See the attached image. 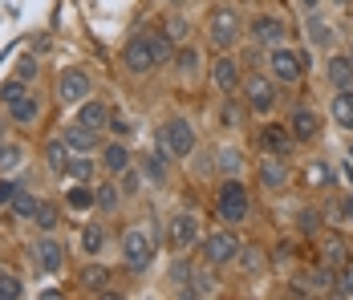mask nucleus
<instances>
[{
    "label": "nucleus",
    "instance_id": "6e6552de",
    "mask_svg": "<svg viewBox=\"0 0 353 300\" xmlns=\"http://www.w3.org/2000/svg\"><path fill=\"white\" fill-rule=\"evenodd\" d=\"M122 66H126V73H134V77H142V73H150V69H154L150 33H134L130 41H126V49H122Z\"/></svg>",
    "mask_w": 353,
    "mask_h": 300
},
{
    "label": "nucleus",
    "instance_id": "7c9ffc66",
    "mask_svg": "<svg viewBox=\"0 0 353 300\" xmlns=\"http://www.w3.org/2000/svg\"><path fill=\"white\" fill-rule=\"evenodd\" d=\"M345 256H350V248H345V239H341V235H329V239L321 243V264L337 268V264H345Z\"/></svg>",
    "mask_w": 353,
    "mask_h": 300
},
{
    "label": "nucleus",
    "instance_id": "5701e85b",
    "mask_svg": "<svg viewBox=\"0 0 353 300\" xmlns=\"http://www.w3.org/2000/svg\"><path fill=\"white\" fill-rule=\"evenodd\" d=\"M305 37H309V45L313 49H333V29H329V21L321 17L317 8L309 12V21H305Z\"/></svg>",
    "mask_w": 353,
    "mask_h": 300
},
{
    "label": "nucleus",
    "instance_id": "a878e982",
    "mask_svg": "<svg viewBox=\"0 0 353 300\" xmlns=\"http://www.w3.org/2000/svg\"><path fill=\"white\" fill-rule=\"evenodd\" d=\"M122 199H126V195H122V187H118V183H94V207H98V211H118V207H122Z\"/></svg>",
    "mask_w": 353,
    "mask_h": 300
},
{
    "label": "nucleus",
    "instance_id": "c85d7f7f",
    "mask_svg": "<svg viewBox=\"0 0 353 300\" xmlns=\"http://www.w3.org/2000/svg\"><path fill=\"white\" fill-rule=\"evenodd\" d=\"M77 284H81L85 292H94V297H102V292H106V284H110V268H102V264L85 268V272L77 276Z\"/></svg>",
    "mask_w": 353,
    "mask_h": 300
},
{
    "label": "nucleus",
    "instance_id": "aec40b11",
    "mask_svg": "<svg viewBox=\"0 0 353 300\" xmlns=\"http://www.w3.org/2000/svg\"><path fill=\"white\" fill-rule=\"evenodd\" d=\"M325 77L333 90H353V53H333L325 66Z\"/></svg>",
    "mask_w": 353,
    "mask_h": 300
},
{
    "label": "nucleus",
    "instance_id": "6ab92c4d",
    "mask_svg": "<svg viewBox=\"0 0 353 300\" xmlns=\"http://www.w3.org/2000/svg\"><path fill=\"white\" fill-rule=\"evenodd\" d=\"M61 138H65V146H70L73 154H94V150H98V130H90V126H81L77 118H73L70 126L61 130Z\"/></svg>",
    "mask_w": 353,
    "mask_h": 300
},
{
    "label": "nucleus",
    "instance_id": "39448f33",
    "mask_svg": "<svg viewBox=\"0 0 353 300\" xmlns=\"http://www.w3.org/2000/svg\"><path fill=\"white\" fill-rule=\"evenodd\" d=\"M240 33H244V25H240V17L232 8H215L212 17H208V41H212L219 53H228L240 41Z\"/></svg>",
    "mask_w": 353,
    "mask_h": 300
},
{
    "label": "nucleus",
    "instance_id": "cd10ccee",
    "mask_svg": "<svg viewBox=\"0 0 353 300\" xmlns=\"http://www.w3.org/2000/svg\"><path fill=\"white\" fill-rule=\"evenodd\" d=\"M37 207H41V199H37L29 187H21L17 195H12V203H8V211H12V219H29L33 223L37 219Z\"/></svg>",
    "mask_w": 353,
    "mask_h": 300
},
{
    "label": "nucleus",
    "instance_id": "79ce46f5",
    "mask_svg": "<svg viewBox=\"0 0 353 300\" xmlns=\"http://www.w3.org/2000/svg\"><path fill=\"white\" fill-rule=\"evenodd\" d=\"M118 187H122V195H126V199H134V195H142V170H139V167L122 170V183H118Z\"/></svg>",
    "mask_w": 353,
    "mask_h": 300
},
{
    "label": "nucleus",
    "instance_id": "8fccbe9b",
    "mask_svg": "<svg viewBox=\"0 0 353 300\" xmlns=\"http://www.w3.org/2000/svg\"><path fill=\"white\" fill-rule=\"evenodd\" d=\"M37 73H41V61H37V57H25V61L17 66V77H21V81H33Z\"/></svg>",
    "mask_w": 353,
    "mask_h": 300
},
{
    "label": "nucleus",
    "instance_id": "4be33fe9",
    "mask_svg": "<svg viewBox=\"0 0 353 300\" xmlns=\"http://www.w3.org/2000/svg\"><path fill=\"white\" fill-rule=\"evenodd\" d=\"M77 122L102 134L110 126V106H106V101H98V98H85V101H81V110H77Z\"/></svg>",
    "mask_w": 353,
    "mask_h": 300
},
{
    "label": "nucleus",
    "instance_id": "58836bf2",
    "mask_svg": "<svg viewBox=\"0 0 353 300\" xmlns=\"http://www.w3.org/2000/svg\"><path fill=\"white\" fill-rule=\"evenodd\" d=\"M191 276H195V264H191V260H187V256L179 252V260L171 264V284H175L179 292H183V288L191 284Z\"/></svg>",
    "mask_w": 353,
    "mask_h": 300
},
{
    "label": "nucleus",
    "instance_id": "864d4df0",
    "mask_svg": "<svg viewBox=\"0 0 353 300\" xmlns=\"http://www.w3.org/2000/svg\"><path fill=\"white\" fill-rule=\"evenodd\" d=\"M333 215H341V223H353V195H345V199L333 207Z\"/></svg>",
    "mask_w": 353,
    "mask_h": 300
},
{
    "label": "nucleus",
    "instance_id": "0eeeda50",
    "mask_svg": "<svg viewBox=\"0 0 353 300\" xmlns=\"http://www.w3.org/2000/svg\"><path fill=\"white\" fill-rule=\"evenodd\" d=\"M240 248H244V243L236 239V232H212L208 239H203V264H212V268L236 264Z\"/></svg>",
    "mask_w": 353,
    "mask_h": 300
},
{
    "label": "nucleus",
    "instance_id": "393cba45",
    "mask_svg": "<svg viewBox=\"0 0 353 300\" xmlns=\"http://www.w3.org/2000/svg\"><path fill=\"white\" fill-rule=\"evenodd\" d=\"M70 163H73V150L65 146V138H53L45 146V167L53 170V174H70Z\"/></svg>",
    "mask_w": 353,
    "mask_h": 300
},
{
    "label": "nucleus",
    "instance_id": "a18cd8bd",
    "mask_svg": "<svg viewBox=\"0 0 353 300\" xmlns=\"http://www.w3.org/2000/svg\"><path fill=\"white\" fill-rule=\"evenodd\" d=\"M90 174H94V163H90V154H77V159L70 163V179H77V183H85Z\"/></svg>",
    "mask_w": 353,
    "mask_h": 300
},
{
    "label": "nucleus",
    "instance_id": "412c9836",
    "mask_svg": "<svg viewBox=\"0 0 353 300\" xmlns=\"http://www.w3.org/2000/svg\"><path fill=\"white\" fill-rule=\"evenodd\" d=\"M102 167L110 170V174H122V170L134 167V154H130V146L118 138V142H106L102 146Z\"/></svg>",
    "mask_w": 353,
    "mask_h": 300
},
{
    "label": "nucleus",
    "instance_id": "c9c22d12",
    "mask_svg": "<svg viewBox=\"0 0 353 300\" xmlns=\"http://www.w3.org/2000/svg\"><path fill=\"white\" fill-rule=\"evenodd\" d=\"M167 163H171V159L154 150V154H150V159L142 163V174H146V179H150L154 187H163V183H167Z\"/></svg>",
    "mask_w": 353,
    "mask_h": 300
},
{
    "label": "nucleus",
    "instance_id": "ea45409f",
    "mask_svg": "<svg viewBox=\"0 0 353 300\" xmlns=\"http://www.w3.org/2000/svg\"><path fill=\"white\" fill-rule=\"evenodd\" d=\"M25 297V284L17 272H0V300H21Z\"/></svg>",
    "mask_w": 353,
    "mask_h": 300
},
{
    "label": "nucleus",
    "instance_id": "e433bc0d",
    "mask_svg": "<svg viewBox=\"0 0 353 300\" xmlns=\"http://www.w3.org/2000/svg\"><path fill=\"white\" fill-rule=\"evenodd\" d=\"M102 248H106V228H102V223H90V228L81 232V252H85V256H98Z\"/></svg>",
    "mask_w": 353,
    "mask_h": 300
},
{
    "label": "nucleus",
    "instance_id": "de8ad7c7",
    "mask_svg": "<svg viewBox=\"0 0 353 300\" xmlns=\"http://www.w3.org/2000/svg\"><path fill=\"white\" fill-rule=\"evenodd\" d=\"M301 232H305V235H317L321 232V211H313V207H305V211H301Z\"/></svg>",
    "mask_w": 353,
    "mask_h": 300
},
{
    "label": "nucleus",
    "instance_id": "f3484780",
    "mask_svg": "<svg viewBox=\"0 0 353 300\" xmlns=\"http://www.w3.org/2000/svg\"><path fill=\"white\" fill-rule=\"evenodd\" d=\"M288 130H292L296 142H313L321 134V118L309 106H292V110H288Z\"/></svg>",
    "mask_w": 353,
    "mask_h": 300
},
{
    "label": "nucleus",
    "instance_id": "9b49d317",
    "mask_svg": "<svg viewBox=\"0 0 353 300\" xmlns=\"http://www.w3.org/2000/svg\"><path fill=\"white\" fill-rule=\"evenodd\" d=\"M33 260H37V268H41L45 276H57V272L65 268V243L53 239V232H45L33 243Z\"/></svg>",
    "mask_w": 353,
    "mask_h": 300
},
{
    "label": "nucleus",
    "instance_id": "f03ea898",
    "mask_svg": "<svg viewBox=\"0 0 353 300\" xmlns=\"http://www.w3.org/2000/svg\"><path fill=\"white\" fill-rule=\"evenodd\" d=\"M215 211H219V219H223L228 228H236V223H244V219H248L252 199H248V187L240 183V179H223V183H219Z\"/></svg>",
    "mask_w": 353,
    "mask_h": 300
},
{
    "label": "nucleus",
    "instance_id": "72a5a7b5",
    "mask_svg": "<svg viewBox=\"0 0 353 300\" xmlns=\"http://www.w3.org/2000/svg\"><path fill=\"white\" fill-rule=\"evenodd\" d=\"M236 264H240V272H248V276H252V272H260V268L268 264V256H264V248H256V243H252V248H240Z\"/></svg>",
    "mask_w": 353,
    "mask_h": 300
},
{
    "label": "nucleus",
    "instance_id": "20e7f679",
    "mask_svg": "<svg viewBox=\"0 0 353 300\" xmlns=\"http://www.w3.org/2000/svg\"><path fill=\"white\" fill-rule=\"evenodd\" d=\"M85 98H94V77L77 66L61 69L57 73V101L61 106H81Z\"/></svg>",
    "mask_w": 353,
    "mask_h": 300
},
{
    "label": "nucleus",
    "instance_id": "3c124183",
    "mask_svg": "<svg viewBox=\"0 0 353 300\" xmlns=\"http://www.w3.org/2000/svg\"><path fill=\"white\" fill-rule=\"evenodd\" d=\"M333 297H353V276L350 272H337V280H333Z\"/></svg>",
    "mask_w": 353,
    "mask_h": 300
},
{
    "label": "nucleus",
    "instance_id": "5fc2aeb1",
    "mask_svg": "<svg viewBox=\"0 0 353 300\" xmlns=\"http://www.w3.org/2000/svg\"><path fill=\"white\" fill-rule=\"evenodd\" d=\"M4 159H8V146H4V138H0V167H4Z\"/></svg>",
    "mask_w": 353,
    "mask_h": 300
},
{
    "label": "nucleus",
    "instance_id": "b1692460",
    "mask_svg": "<svg viewBox=\"0 0 353 300\" xmlns=\"http://www.w3.org/2000/svg\"><path fill=\"white\" fill-rule=\"evenodd\" d=\"M215 292H219V284H215V272H212V264H208V268H203V272L195 268V276H191V284H187V288H183L179 297L203 300V297H215Z\"/></svg>",
    "mask_w": 353,
    "mask_h": 300
},
{
    "label": "nucleus",
    "instance_id": "c756f323",
    "mask_svg": "<svg viewBox=\"0 0 353 300\" xmlns=\"http://www.w3.org/2000/svg\"><path fill=\"white\" fill-rule=\"evenodd\" d=\"M219 126L223 130H240L244 126V106L232 101V94H223V106H219Z\"/></svg>",
    "mask_w": 353,
    "mask_h": 300
},
{
    "label": "nucleus",
    "instance_id": "bb28decb",
    "mask_svg": "<svg viewBox=\"0 0 353 300\" xmlns=\"http://www.w3.org/2000/svg\"><path fill=\"white\" fill-rule=\"evenodd\" d=\"M329 114H333V122H337L341 130H353V90H337Z\"/></svg>",
    "mask_w": 353,
    "mask_h": 300
},
{
    "label": "nucleus",
    "instance_id": "f8f14e48",
    "mask_svg": "<svg viewBox=\"0 0 353 300\" xmlns=\"http://www.w3.org/2000/svg\"><path fill=\"white\" fill-rule=\"evenodd\" d=\"M167 239H171V248H175V252H191V248L199 243V219H195L191 211H179V215H171Z\"/></svg>",
    "mask_w": 353,
    "mask_h": 300
},
{
    "label": "nucleus",
    "instance_id": "4d7b16f0",
    "mask_svg": "<svg viewBox=\"0 0 353 300\" xmlns=\"http://www.w3.org/2000/svg\"><path fill=\"white\" fill-rule=\"evenodd\" d=\"M333 4H345V8H350V0H333Z\"/></svg>",
    "mask_w": 353,
    "mask_h": 300
},
{
    "label": "nucleus",
    "instance_id": "37998d69",
    "mask_svg": "<svg viewBox=\"0 0 353 300\" xmlns=\"http://www.w3.org/2000/svg\"><path fill=\"white\" fill-rule=\"evenodd\" d=\"M163 33L171 37V41H175V45H183V41H187V37H191V25H187V17H171V21H167V29H163Z\"/></svg>",
    "mask_w": 353,
    "mask_h": 300
},
{
    "label": "nucleus",
    "instance_id": "dca6fc26",
    "mask_svg": "<svg viewBox=\"0 0 353 300\" xmlns=\"http://www.w3.org/2000/svg\"><path fill=\"white\" fill-rule=\"evenodd\" d=\"M4 110H8V122H12V126H25V130H29V126L41 122V98H37L33 90H29V94H21L17 101H8Z\"/></svg>",
    "mask_w": 353,
    "mask_h": 300
},
{
    "label": "nucleus",
    "instance_id": "473e14b6",
    "mask_svg": "<svg viewBox=\"0 0 353 300\" xmlns=\"http://www.w3.org/2000/svg\"><path fill=\"white\" fill-rule=\"evenodd\" d=\"M150 49H154V66H171L175 61V41L167 33H150Z\"/></svg>",
    "mask_w": 353,
    "mask_h": 300
},
{
    "label": "nucleus",
    "instance_id": "4c0bfd02",
    "mask_svg": "<svg viewBox=\"0 0 353 300\" xmlns=\"http://www.w3.org/2000/svg\"><path fill=\"white\" fill-rule=\"evenodd\" d=\"M333 280H337V272H333L329 264H317V268H313V276H309L305 284H309L313 292H333Z\"/></svg>",
    "mask_w": 353,
    "mask_h": 300
},
{
    "label": "nucleus",
    "instance_id": "a211bd4d",
    "mask_svg": "<svg viewBox=\"0 0 353 300\" xmlns=\"http://www.w3.org/2000/svg\"><path fill=\"white\" fill-rule=\"evenodd\" d=\"M240 66H236V57H215L212 61V86L219 94H236L240 90Z\"/></svg>",
    "mask_w": 353,
    "mask_h": 300
},
{
    "label": "nucleus",
    "instance_id": "a19ab883",
    "mask_svg": "<svg viewBox=\"0 0 353 300\" xmlns=\"http://www.w3.org/2000/svg\"><path fill=\"white\" fill-rule=\"evenodd\" d=\"M65 203H70L73 211H90V207H94V187H85V183H81V187H70Z\"/></svg>",
    "mask_w": 353,
    "mask_h": 300
},
{
    "label": "nucleus",
    "instance_id": "c03bdc74",
    "mask_svg": "<svg viewBox=\"0 0 353 300\" xmlns=\"http://www.w3.org/2000/svg\"><path fill=\"white\" fill-rule=\"evenodd\" d=\"M21 94H29V86H25L21 77H8V81L0 86V101H4V106H8V101H17Z\"/></svg>",
    "mask_w": 353,
    "mask_h": 300
},
{
    "label": "nucleus",
    "instance_id": "ddd939ff",
    "mask_svg": "<svg viewBox=\"0 0 353 300\" xmlns=\"http://www.w3.org/2000/svg\"><path fill=\"white\" fill-rule=\"evenodd\" d=\"M248 37H252L256 45H264V49H276V45H284V21L272 17V12L252 17V21H248Z\"/></svg>",
    "mask_w": 353,
    "mask_h": 300
},
{
    "label": "nucleus",
    "instance_id": "f704fd0d",
    "mask_svg": "<svg viewBox=\"0 0 353 300\" xmlns=\"http://www.w3.org/2000/svg\"><path fill=\"white\" fill-rule=\"evenodd\" d=\"M215 163H219V170H223L228 179H240V170H244V154H240L236 146H223Z\"/></svg>",
    "mask_w": 353,
    "mask_h": 300
},
{
    "label": "nucleus",
    "instance_id": "13d9d810",
    "mask_svg": "<svg viewBox=\"0 0 353 300\" xmlns=\"http://www.w3.org/2000/svg\"><path fill=\"white\" fill-rule=\"evenodd\" d=\"M350 29H353V4H350Z\"/></svg>",
    "mask_w": 353,
    "mask_h": 300
},
{
    "label": "nucleus",
    "instance_id": "2eb2a0df",
    "mask_svg": "<svg viewBox=\"0 0 353 300\" xmlns=\"http://www.w3.org/2000/svg\"><path fill=\"white\" fill-rule=\"evenodd\" d=\"M256 179L264 191H284L288 187V159L281 154H264V163L256 167Z\"/></svg>",
    "mask_w": 353,
    "mask_h": 300
},
{
    "label": "nucleus",
    "instance_id": "4468645a",
    "mask_svg": "<svg viewBox=\"0 0 353 300\" xmlns=\"http://www.w3.org/2000/svg\"><path fill=\"white\" fill-rule=\"evenodd\" d=\"M171 66H175V73H179V81H183V86H195V81L203 77V53H199L195 45H179Z\"/></svg>",
    "mask_w": 353,
    "mask_h": 300
},
{
    "label": "nucleus",
    "instance_id": "603ef678",
    "mask_svg": "<svg viewBox=\"0 0 353 300\" xmlns=\"http://www.w3.org/2000/svg\"><path fill=\"white\" fill-rule=\"evenodd\" d=\"M17 191H21V183H12V179H0V207H8Z\"/></svg>",
    "mask_w": 353,
    "mask_h": 300
},
{
    "label": "nucleus",
    "instance_id": "49530a36",
    "mask_svg": "<svg viewBox=\"0 0 353 300\" xmlns=\"http://www.w3.org/2000/svg\"><path fill=\"white\" fill-rule=\"evenodd\" d=\"M292 260H296V248H292L288 239H284V243H276V248H272V264H276V268L292 264Z\"/></svg>",
    "mask_w": 353,
    "mask_h": 300
},
{
    "label": "nucleus",
    "instance_id": "2f4dec72",
    "mask_svg": "<svg viewBox=\"0 0 353 300\" xmlns=\"http://www.w3.org/2000/svg\"><path fill=\"white\" fill-rule=\"evenodd\" d=\"M33 223L41 228V232H57V228H61V207H57L53 199H41V207H37V219H33Z\"/></svg>",
    "mask_w": 353,
    "mask_h": 300
},
{
    "label": "nucleus",
    "instance_id": "bf43d9fd",
    "mask_svg": "<svg viewBox=\"0 0 353 300\" xmlns=\"http://www.w3.org/2000/svg\"><path fill=\"white\" fill-rule=\"evenodd\" d=\"M350 163H353V142H350Z\"/></svg>",
    "mask_w": 353,
    "mask_h": 300
},
{
    "label": "nucleus",
    "instance_id": "09e8293b",
    "mask_svg": "<svg viewBox=\"0 0 353 300\" xmlns=\"http://www.w3.org/2000/svg\"><path fill=\"white\" fill-rule=\"evenodd\" d=\"M106 130H114L118 138H126V134L134 130V122H130L126 114H114V110H110V126H106Z\"/></svg>",
    "mask_w": 353,
    "mask_h": 300
},
{
    "label": "nucleus",
    "instance_id": "1a4fd4ad",
    "mask_svg": "<svg viewBox=\"0 0 353 300\" xmlns=\"http://www.w3.org/2000/svg\"><path fill=\"white\" fill-rule=\"evenodd\" d=\"M240 90H244L248 110H256V114H268V110L276 106V81H268V77H260V73L244 77Z\"/></svg>",
    "mask_w": 353,
    "mask_h": 300
},
{
    "label": "nucleus",
    "instance_id": "7ed1b4c3",
    "mask_svg": "<svg viewBox=\"0 0 353 300\" xmlns=\"http://www.w3.org/2000/svg\"><path fill=\"white\" fill-rule=\"evenodd\" d=\"M122 264L126 272H146V268L154 264V235L142 232V228H126L122 232Z\"/></svg>",
    "mask_w": 353,
    "mask_h": 300
},
{
    "label": "nucleus",
    "instance_id": "9d476101",
    "mask_svg": "<svg viewBox=\"0 0 353 300\" xmlns=\"http://www.w3.org/2000/svg\"><path fill=\"white\" fill-rule=\"evenodd\" d=\"M256 146H260L264 154H281V159H288L292 146H296V138H292V130H288V122H268V126H260V134H256Z\"/></svg>",
    "mask_w": 353,
    "mask_h": 300
},
{
    "label": "nucleus",
    "instance_id": "6e6d98bb",
    "mask_svg": "<svg viewBox=\"0 0 353 300\" xmlns=\"http://www.w3.org/2000/svg\"><path fill=\"white\" fill-rule=\"evenodd\" d=\"M301 4H305V8H309V12H313V8H321V0H301Z\"/></svg>",
    "mask_w": 353,
    "mask_h": 300
},
{
    "label": "nucleus",
    "instance_id": "423d86ee",
    "mask_svg": "<svg viewBox=\"0 0 353 300\" xmlns=\"http://www.w3.org/2000/svg\"><path fill=\"white\" fill-rule=\"evenodd\" d=\"M305 53H296V49H284L276 45L272 53H268V69H272V81L276 86H296L301 81V73H305Z\"/></svg>",
    "mask_w": 353,
    "mask_h": 300
},
{
    "label": "nucleus",
    "instance_id": "f257e3e1",
    "mask_svg": "<svg viewBox=\"0 0 353 300\" xmlns=\"http://www.w3.org/2000/svg\"><path fill=\"white\" fill-rule=\"evenodd\" d=\"M195 146H199V134L191 126V118H183V114L167 118V122L154 130V150L167 154V159H191Z\"/></svg>",
    "mask_w": 353,
    "mask_h": 300
}]
</instances>
